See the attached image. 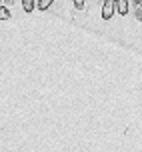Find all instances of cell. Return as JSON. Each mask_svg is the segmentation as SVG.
<instances>
[{"label":"cell","mask_w":142,"mask_h":152,"mask_svg":"<svg viewBox=\"0 0 142 152\" xmlns=\"http://www.w3.org/2000/svg\"><path fill=\"white\" fill-rule=\"evenodd\" d=\"M112 14H114V0H106L104 8H102V18H104V20H110Z\"/></svg>","instance_id":"6da1fadb"},{"label":"cell","mask_w":142,"mask_h":152,"mask_svg":"<svg viewBox=\"0 0 142 152\" xmlns=\"http://www.w3.org/2000/svg\"><path fill=\"white\" fill-rule=\"evenodd\" d=\"M118 10L122 12V14H126V2H124V0H120V6H118Z\"/></svg>","instance_id":"5b68a950"},{"label":"cell","mask_w":142,"mask_h":152,"mask_svg":"<svg viewBox=\"0 0 142 152\" xmlns=\"http://www.w3.org/2000/svg\"><path fill=\"white\" fill-rule=\"evenodd\" d=\"M32 6H34V0H24V10H26V12H30Z\"/></svg>","instance_id":"277c9868"},{"label":"cell","mask_w":142,"mask_h":152,"mask_svg":"<svg viewBox=\"0 0 142 152\" xmlns=\"http://www.w3.org/2000/svg\"><path fill=\"white\" fill-rule=\"evenodd\" d=\"M74 6L76 8H82L84 6V0H74Z\"/></svg>","instance_id":"8992f818"},{"label":"cell","mask_w":142,"mask_h":152,"mask_svg":"<svg viewBox=\"0 0 142 152\" xmlns=\"http://www.w3.org/2000/svg\"><path fill=\"white\" fill-rule=\"evenodd\" d=\"M52 2H54V0H40V2H38V8H42V10H46V8L50 6Z\"/></svg>","instance_id":"3957f363"},{"label":"cell","mask_w":142,"mask_h":152,"mask_svg":"<svg viewBox=\"0 0 142 152\" xmlns=\"http://www.w3.org/2000/svg\"><path fill=\"white\" fill-rule=\"evenodd\" d=\"M6 18H10V12L4 6H0V20H6Z\"/></svg>","instance_id":"7a4b0ae2"}]
</instances>
